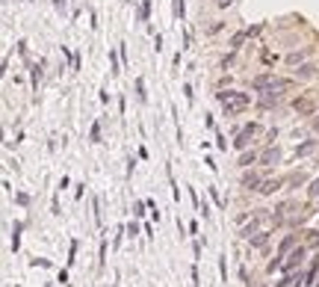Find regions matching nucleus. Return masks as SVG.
I'll list each match as a JSON object with an SVG mask.
<instances>
[{
  "label": "nucleus",
  "instance_id": "18",
  "mask_svg": "<svg viewBox=\"0 0 319 287\" xmlns=\"http://www.w3.org/2000/svg\"><path fill=\"white\" fill-rule=\"evenodd\" d=\"M307 198H319V178H313L307 187Z\"/></svg>",
  "mask_w": 319,
  "mask_h": 287
},
{
  "label": "nucleus",
  "instance_id": "19",
  "mask_svg": "<svg viewBox=\"0 0 319 287\" xmlns=\"http://www.w3.org/2000/svg\"><path fill=\"white\" fill-rule=\"evenodd\" d=\"M148 12H151V3H148V0H145V3H142V6H139V21H148Z\"/></svg>",
  "mask_w": 319,
  "mask_h": 287
},
{
  "label": "nucleus",
  "instance_id": "1",
  "mask_svg": "<svg viewBox=\"0 0 319 287\" xmlns=\"http://www.w3.org/2000/svg\"><path fill=\"white\" fill-rule=\"evenodd\" d=\"M216 98L222 101V113L225 116H239L248 110V104H252V98H248L245 92H216Z\"/></svg>",
  "mask_w": 319,
  "mask_h": 287
},
{
  "label": "nucleus",
  "instance_id": "4",
  "mask_svg": "<svg viewBox=\"0 0 319 287\" xmlns=\"http://www.w3.org/2000/svg\"><path fill=\"white\" fill-rule=\"evenodd\" d=\"M302 261H304V249L299 246V249H293V252L287 255V261H284V267H281V269H284V272H293L296 267H302Z\"/></svg>",
  "mask_w": 319,
  "mask_h": 287
},
{
  "label": "nucleus",
  "instance_id": "24",
  "mask_svg": "<svg viewBox=\"0 0 319 287\" xmlns=\"http://www.w3.org/2000/svg\"><path fill=\"white\" fill-rule=\"evenodd\" d=\"M136 234H139V225H136V222H130V225H127V237H136Z\"/></svg>",
  "mask_w": 319,
  "mask_h": 287
},
{
  "label": "nucleus",
  "instance_id": "12",
  "mask_svg": "<svg viewBox=\"0 0 319 287\" xmlns=\"http://www.w3.org/2000/svg\"><path fill=\"white\" fill-rule=\"evenodd\" d=\"M275 190H281V181H275V178H272V181H263V184H260L257 193H260V196H272Z\"/></svg>",
  "mask_w": 319,
  "mask_h": 287
},
{
  "label": "nucleus",
  "instance_id": "26",
  "mask_svg": "<svg viewBox=\"0 0 319 287\" xmlns=\"http://www.w3.org/2000/svg\"><path fill=\"white\" fill-rule=\"evenodd\" d=\"M219 6H222V9H225V6H231V0H219Z\"/></svg>",
  "mask_w": 319,
  "mask_h": 287
},
{
  "label": "nucleus",
  "instance_id": "25",
  "mask_svg": "<svg viewBox=\"0 0 319 287\" xmlns=\"http://www.w3.org/2000/svg\"><path fill=\"white\" fill-rule=\"evenodd\" d=\"M133 213H136V216H142V213H145V204L136 201V204H133Z\"/></svg>",
  "mask_w": 319,
  "mask_h": 287
},
{
  "label": "nucleus",
  "instance_id": "14",
  "mask_svg": "<svg viewBox=\"0 0 319 287\" xmlns=\"http://www.w3.org/2000/svg\"><path fill=\"white\" fill-rule=\"evenodd\" d=\"M248 243H252L254 249H263V246L269 243V234H266V231H263V234H252V240H248Z\"/></svg>",
  "mask_w": 319,
  "mask_h": 287
},
{
  "label": "nucleus",
  "instance_id": "6",
  "mask_svg": "<svg viewBox=\"0 0 319 287\" xmlns=\"http://www.w3.org/2000/svg\"><path fill=\"white\" fill-rule=\"evenodd\" d=\"M260 163H263V166H275V163H281V148H278V145H269V148L260 154Z\"/></svg>",
  "mask_w": 319,
  "mask_h": 287
},
{
  "label": "nucleus",
  "instance_id": "17",
  "mask_svg": "<svg viewBox=\"0 0 319 287\" xmlns=\"http://www.w3.org/2000/svg\"><path fill=\"white\" fill-rule=\"evenodd\" d=\"M171 9H174L177 21H184V0H171Z\"/></svg>",
  "mask_w": 319,
  "mask_h": 287
},
{
  "label": "nucleus",
  "instance_id": "20",
  "mask_svg": "<svg viewBox=\"0 0 319 287\" xmlns=\"http://www.w3.org/2000/svg\"><path fill=\"white\" fill-rule=\"evenodd\" d=\"M304 181H307V175H304V172H299V175L290 178V184H293V187H299V184H304Z\"/></svg>",
  "mask_w": 319,
  "mask_h": 287
},
{
  "label": "nucleus",
  "instance_id": "11",
  "mask_svg": "<svg viewBox=\"0 0 319 287\" xmlns=\"http://www.w3.org/2000/svg\"><path fill=\"white\" fill-rule=\"evenodd\" d=\"M257 160H260V154H257V151H248V148H245V151H242V157H239V166H242V169H248V166L257 163Z\"/></svg>",
  "mask_w": 319,
  "mask_h": 287
},
{
  "label": "nucleus",
  "instance_id": "16",
  "mask_svg": "<svg viewBox=\"0 0 319 287\" xmlns=\"http://www.w3.org/2000/svg\"><path fill=\"white\" fill-rule=\"evenodd\" d=\"M136 95H139V101H142V104L148 101V95H145V80H142V77H136Z\"/></svg>",
  "mask_w": 319,
  "mask_h": 287
},
{
  "label": "nucleus",
  "instance_id": "8",
  "mask_svg": "<svg viewBox=\"0 0 319 287\" xmlns=\"http://www.w3.org/2000/svg\"><path fill=\"white\" fill-rule=\"evenodd\" d=\"M313 74H316V65H313V62H304V65L296 68V77H299V80H310Z\"/></svg>",
  "mask_w": 319,
  "mask_h": 287
},
{
  "label": "nucleus",
  "instance_id": "15",
  "mask_svg": "<svg viewBox=\"0 0 319 287\" xmlns=\"http://www.w3.org/2000/svg\"><path fill=\"white\" fill-rule=\"evenodd\" d=\"M307 54H310V51H293V54H287V65H299Z\"/></svg>",
  "mask_w": 319,
  "mask_h": 287
},
{
  "label": "nucleus",
  "instance_id": "3",
  "mask_svg": "<svg viewBox=\"0 0 319 287\" xmlns=\"http://www.w3.org/2000/svg\"><path fill=\"white\" fill-rule=\"evenodd\" d=\"M257 130H260L257 125H245V127H242V130L236 133V139H234V148H239V151H245L248 145H252V139L257 136Z\"/></svg>",
  "mask_w": 319,
  "mask_h": 287
},
{
  "label": "nucleus",
  "instance_id": "5",
  "mask_svg": "<svg viewBox=\"0 0 319 287\" xmlns=\"http://www.w3.org/2000/svg\"><path fill=\"white\" fill-rule=\"evenodd\" d=\"M296 246H299V234H287V237L281 240V246H278V255H281V258H287Z\"/></svg>",
  "mask_w": 319,
  "mask_h": 287
},
{
  "label": "nucleus",
  "instance_id": "7",
  "mask_svg": "<svg viewBox=\"0 0 319 287\" xmlns=\"http://www.w3.org/2000/svg\"><path fill=\"white\" fill-rule=\"evenodd\" d=\"M260 184H263V181H260L257 172H245V175H242V187H245V190H260Z\"/></svg>",
  "mask_w": 319,
  "mask_h": 287
},
{
  "label": "nucleus",
  "instance_id": "2",
  "mask_svg": "<svg viewBox=\"0 0 319 287\" xmlns=\"http://www.w3.org/2000/svg\"><path fill=\"white\" fill-rule=\"evenodd\" d=\"M290 86V80H284V77H275V74H257L252 80V89L254 92H284Z\"/></svg>",
  "mask_w": 319,
  "mask_h": 287
},
{
  "label": "nucleus",
  "instance_id": "28",
  "mask_svg": "<svg viewBox=\"0 0 319 287\" xmlns=\"http://www.w3.org/2000/svg\"><path fill=\"white\" fill-rule=\"evenodd\" d=\"M316 287H319V281H316Z\"/></svg>",
  "mask_w": 319,
  "mask_h": 287
},
{
  "label": "nucleus",
  "instance_id": "21",
  "mask_svg": "<svg viewBox=\"0 0 319 287\" xmlns=\"http://www.w3.org/2000/svg\"><path fill=\"white\" fill-rule=\"evenodd\" d=\"M89 136H92V142H101V125H98V122L92 125V130H89Z\"/></svg>",
  "mask_w": 319,
  "mask_h": 287
},
{
  "label": "nucleus",
  "instance_id": "22",
  "mask_svg": "<svg viewBox=\"0 0 319 287\" xmlns=\"http://www.w3.org/2000/svg\"><path fill=\"white\" fill-rule=\"evenodd\" d=\"M219 272H222V281H228V264H225V255L219 258Z\"/></svg>",
  "mask_w": 319,
  "mask_h": 287
},
{
  "label": "nucleus",
  "instance_id": "23",
  "mask_svg": "<svg viewBox=\"0 0 319 287\" xmlns=\"http://www.w3.org/2000/svg\"><path fill=\"white\" fill-rule=\"evenodd\" d=\"M296 110H302V113H310V104H307V101H296Z\"/></svg>",
  "mask_w": 319,
  "mask_h": 287
},
{
  "label": "nucleus",
  "instance_id": "9",
  "mask_svg": "<svg viewBox=\"0 0 319 287\" xmlns=\"http://www.w3.org/2000/svg\"><path fill=\"white\" fill-rule=\"evenodd\" d=\"M281 104V92H260V107H278Z\"/></svg>",
  "mask_w": 319,
  "mask_h": 287
},
{
  "label": "nucleus",
  "instance_id": "27",
  "mask_svg": "<svg viewBox=\"0 0 319 287\" xmlns=\"http://www.w3.org/2000/svg\"><path fill=\"white\" fill-rule=\"evenodd\" d=\"M313 130H316V133H319V119H313Z\"/></svg>",
  "mask_w": 319,
  "mask_h": 287
},
{
  "label": "nucleus",
  "instance_id": "13",
  "mask_svg": "<svg viewBox=\"0 0 319 287\" xmlns=\"http://www.w3.org/2000/svg\"><path fill=\"white\" fill-rule=\"evenodd\" d=\"M21 231H24V225L15 222L12 225V252H18V249H21Z\"/></svg>",
  "mask_w": 319,
  "mask_h": 287
},
{
  "label": "nucleus",
  "instance_id": "10",
  "mask_svg": "<svg viewBox=\"0 0 319 287\" xmlns=\"http://www.w3.org/2000/svg\"><path fill=\"white\" fill-rule=\"evenodd\" d=\"M316 151V139H304L302 145L296 148V157H307V154H313Z\"/></svg>",
  "mask_w": 319,
  "mask_h": 287
}]
</instances>
